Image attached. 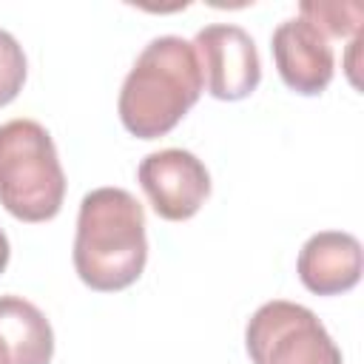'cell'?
<instances>
[{"instance_id": "obj_1", "label": "cell", "mask_w": 364, "mask_h": 364, "mask_svg": "<svg viewBox=\"0 0 364 364\" xmlns=\"http://www.w3.org/2000/svg\"><path fill=\"white\" fill-rule=\"evenodd\" d=\"M74 270L91 290L134 284L148 262L145 210L125 188H94L82 196L74 233Z\"/></svg>"}, {"instance_id": "obj_2", "label": "cell", "mask_w": 364, "mask_h": 364, "mask_svg": "<svg viewBox=\"0 0 364 364\" xmlns=\"http://www.w3.org/2000/svg\"><path fill=\"white\" fill-rule=\"evenodd\" d=\"M202 88L205 80L193 43L179 34H162L134 60L122 80L117 111L128 134L156 139L176 128V122L196 105Z\"/></svg>"}, {"instance_id": "obj_3", "label": "cell", "mask_w": 364, "mask_h": 364, "mask_svg": "<svg viewBox=\"0 0 364 364\" xmlns=\"http://www.w3.org/2000/svg\"><path fill=\"white\" fill-rule=\"evenodd\" d=\"M65 199V173L51 134L37 119L0 125V205L20 222H48Z\"/></svg>"}, {"instance_id": "obj_4", "label": "cell", "mask_w": 364, "mask_h": 364, "mask_svg": "<svg viewBox=\"0 0 364 364\" xmlns=\"http://www.w3.org/2000/svg\"><path fill=\"white\" fill-rule=\"evenodd\" d=\"M253 364H341V350L318 316L296 301H264L245 327Z\"/></svg>"}, {"instance_id": "obj_5", "label": "cell", "mask_w": 364, "mask_h": 364, "mask_svg": "<svg viewBox=\"0 0 364 364\" xmlns=\"http://www.w3.org/2000/svg\"><path fill=\"white\" fill-rule=\"evenodd\" d=\"M193 51L210 97L236 102L250 97L262 80V63L253 37L233 23H210L196 31Z\"/></svg>"}, {"instance_id": "obj_6", "label": "cell", "mask_w": 364, "mask_h": 364, "mask_svg": "<svg viewBox=\"0 0 364 364\" xmlns=\"http://www.w3.org/2000/svg\"><path fill=\"white\" fill-rule=\"evenodd\" d=\"M136 179L156 216L168 222L191 219L210 196V173L205 162L185 148L148 154L136 168Z\"/></svg>"}, {"instance_id": "obj_7", "label": "cell", "mask_w": 364, "mask_h": 364, "mask_svg": "<svg viewBox=\"0 0 364 364\" xmlns=\"http://www.w3.org/2000/svg\"><path fill=\"white\" fill-rule=\"evenodd\" d=\"M270 51L282 82L304 97L321 94L336 71L330 40L304 17H287L270 37Z\"/></svg>"}, {"instance_id": "obj_8", "label": "cell", "mask_w": 364, "mask_h": 364, "mask_svg": "<svg viewBox=\"0 0 364 364\" xmlns=\"http://www.w3.org/2000/svg\"><path fill=\"white\" fill-rule=\"evenodd\" d=\"M296 270L316 296L347 293L361 279V242L344 230H318L301 245Z\"/></svg>"}, {"instance_id": "obj_9", "label": "cell", "mask_w": 364, "mask_h": 364, "mask_svg": "<svg viewBox=\"0 0 364 364\" xmlns=\"http://www.w3.org/2000/svg\"><path fill=\"white\" fill-rule=\"evenodd\" d=\"M0 341L9 364H51L54 330L46 313L23 296H0Z\"/></svg>"}, {"instance_id": "obj_10", "label": "cell", "mask_w": 364, "mask_h": 364, "mask_svg": "<svg viewBox=\"0 0 364 364\" xmlns=\"http://www.w3.org/2000/svg\"><path fill=\"white\" fill-rule=\"evenodd\" d=\"M299 17L310 20L327 40L330 37H350L355 34L358 37V28L364 23V9L358 3H313V0H304L299 6Z\"/></svg>"}, {"instance_id": "obj_11", "label": "cell", "mask_w": 364, "mask_h": 364, "mask_svg": "<svg viewBox=\"0 0 364 364\" xmlns=\"http://www.w3.org/2000/svg\"><path fill=\"white\" fill-rule=\"evenodd\" d=\"M26 54L14 34L0 28V108L9 105L26 82Z\"/></svg>"}, {"instance_id": "obj_12", "label": "cell", "mask_w": 364, "mask_h": 364, "mask_svg": "<svg viewBox=\"0 0 364 364\" xmlns=\"http://www.w3.org/2000/svg\"><path fill=\"white\" fill-rule=\"evenodd\" d=\"M9 256H11V247H9V236L0 230V273L6 270V264H9Z\"/></svg>"}, {"instance_id": "obj_13", "label": "cell", "mask_w": 364, "mask_h": 364, "mask_svg": "<svg viewBox=\"0 0 364 364\" xmlns=\"http://www.w3.org/2000/svg\"><path fill=\"white\" fill-rule=\"evenodd\" d=\"M0 364H9V353H6V347H3V341H0Z\"/></svg>"}]
</instances>
